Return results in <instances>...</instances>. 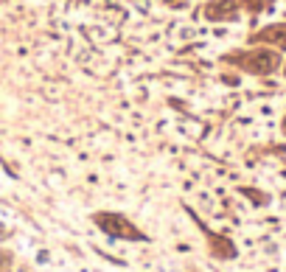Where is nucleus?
Segmentation results:
<instances>
[{
	"instance_id": "obj_12",
	"label": "nucleus",
	"mask_w": 286,
	"mask_h": 272,
	"mask_svg": "<svg viewBox=\"0 0 286 272\" xmlns=\"http://www.w3.org/2000/svg\"><path fill=\"white\" fill-rule=\"evenodd\" d=\"M9 272H11V269H9Z\"/></svg>"
},
{
	"instance_id": "obj_11",
	"label": "nucleus",
	"mask_w": 286,
	"mask_h": 272,
	"mask_svg": "<svg viewBox=\"0 0 286 272\" xmlns=\"http://www.w3.org/2000/svg\"><path fill=\"white\" fill-rule=\"evenodd\" d=\"M3 236H9V230H3V227H0V239H3Z\"/></svg>"
},
{
	"instance_id": "obj_2",
	"label": "nucleus",
	"mask_w": 286,
	"mask_h": 272,
	"mask_svg": "<svg viewBox=\"0 0 286 272\" xmlns=\"http://www.w3.org/2000/svg\"><path fill=\"white\" fill-rule=\"evenodd\" d=\"M93 222L98 230H104L112 239H124V241H146V233L140 227H135L124 214H112V211H95Z\"/></svg>"
},
{
	"instance_id": "obj_3",
	"label": "nucleus",
	"mask_w": 286,
	"mask_h": 272,
	"mask_svg": "<svg viewBox=\"0 0 286 272\" xmlns=\"http://www.w3.org/2000/svg\"><path fill=\"white\" fill-rule=\"evenodd\" d=\"M250 45H267V48H275L281 54H286V20L255 28L250 34Z\"/></svg>"
},
{
	"instance_id": "obj_9",
	"label": "nucleus",
	"mask_w": 286,
	"mask_h": 272,
	"mask_svg": "<svg viewBox=\"0 0 286 272\" xmlns=\"http://www.w3.org/2000/svg\"><path fill=\"white\" fill-rule=\"evenodd\" d=\"M281 132H283V138H286V115L281 118Z\"/></svg>"
},
{
	"instance_id": "obj_6",
	"label": "nucleus",
	"mask_w": 286,
	"mask_h": 272,
	"mask_svg": "<svg viewBox=\"0 0 286 272\" xmlns=\"http://www.w3.org/2000/svg\"><path fill=\"white\" fill-rule=\"evenodd\" d=\"M267 6H270V0H241V9L247 11V14H253V17L261 14Z\"/></svg>"
},
{
	"instance_id": "obj_7",
	"label": "nucleus",
	"mask_w": 286,
	"mask_h": 272,
	"mask_svg": "<svg viewBox=\"0 0 286 272\" xmlns=\"http://www.w3.org/2000/svg\"><path fill=\"white\" fill-rule=\"evenodd\" d=\"M241 194H244V197H250V199H253V205H267V202H270V194L255 191V188H241Z\"/></svg>"
},
{
	"instance_id": "obj_4",
	"label": "nucleus",
	"mask_w": 286,
	"mask_h": 272,
	"mask_svg": "<svg viewBox=\"0 0 286 272\" xmlns=\"http://www.w3.org/2000/svg\"><path fill=\"white\" fill-rule=\"evenodd\" d=\"M241 11V0H208L202 9V17L208 23H236Z\"/></svg>"
},
{
	"instance_id": "obj_1",
	"label": "nucleus",
	"mask_w": 286,
	"mask_h": 272,
	"mask_svg": "<svg viewBox=\"0 0 286 272\" xmlns=\"http://www.w3.org/2000/svg\"><path fill=\"white\" fill-rule=\"evenodd\" d=\"M222 62L228 65V68L238 70V73L255 76V79H270V76L281 73L283 54L275 48H267V45H250V48L228 51V54L222 56Z\"/></svg>"
},
{
	"instance_id": "obj_5",
	"label": "nucleus",
	"mask_w": 286,
	"mask_h": 272,
	"mask_svg": "<svg viewBox=\"0 0 286 272\" xmlns=\"http://www.w3.org/2000/svg\"><path fill=\"white\" fill-rule=\"evenodd\" d=\"M202 233L208 236V250H211V256H213V258L230 261V258H236V256H238L236 244L228 239V236H222V233H211V230H208L205 224H202Z\"/></svg>"
},
{
	"instance_id": "obj_8",
	"label": "nucleus",
	"mask_w": 286,
	"mask_h": 272,
	"mask_svg": "<svg viewBox=\"0 0 286 272\" xmlns=\"http://www.w3.org/2000/svg\"><path fill=\"white\" fill-rule=\"evenodd\" d=\"M11 264H14V256H11L9 250H3V253H0V272H9Z\"/></svg>"
},
{
	"instance_id": "obj_10",
	"label": "nucleus",
	"mask_w": 286,
	"mask_h": 272,
	"mask_svg": "<svg viewBox=\"0 0 286 272\" xmlns=\"http://www.w3.org/2000/svg\"><path fill=\"white\" fill-rule=\"evenodd\" d=\"M281 73H283V79H286V56H283V65H281Z\"/></svg>"
}]
</instances>
